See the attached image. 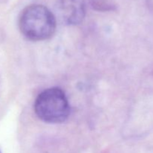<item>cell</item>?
<instances>
[{
  "instance_id": "3",
  "label": "cell",
  "mask_w": 153,
  "mask_h": 153,
  "mask_svg": "<svg viewBox=\"0 0 153 153\" xmlns=\"http://www.w3.org/2000/svg\"><path fill=\"white\" fill-rule=\"evenodd\" d=\"M85 0H56L55 11L66 25H76L83 22L86 16Z\"/></svg>"
},
{
  "instance_id": "1",
  "label": "cell",
  "mask_w": 153,
  "mask_h": 153,
  "mask_svg": "<svg viewBox=\"0 0 153 153\" xmlns=\"http://www.w3.org/2000/svg\"><path fill=\"white\" fill-rule=\"evenodd\" d=\"M56 17L43 4H31L21 13L19 28L27 39L41 41L49 39L56 30Z\"/></svg>"
},
{
  "instance_id": "4",
  "label": "cell",
  "mask_w": 153,
  "mask_h": 153,
  "mask_svg": "<svg viewBox=\"0 0 153 153\" xmlns=\"http://www.w3.org/2000/svg\"><path fill=\"white\" fill-rule=\"evenodd\" d=\"M87 6L98 11H113L117 9V6L111 0H85Z\"/></svg>"
},
{
  "instance_id": "5",
  "label": "cell",
  "mask_w": 153,
  "mask_h": 153,
  "mask_svg": "<svg viewBox=\"0 0 153 153\" xmlns=\"http://www.w3.org/2000/svg\"><path fill=\"white\" fill-rule=\"evenodd\" d=\"M145 3L148 8L153 12V0H145Z\"/></svg>"
},
{
  "instance_id": "2",
  "label": "cell",
  "mask_w": 153,
  "mask_h": 153,
  "mask_svg": "<svg viewBox=\"0 0 153 153\" xmlns=\"http://www.w3.org/2000/svg\"><path fill=\"white\" fill-rule=\"evenodd\" d=\"M39 119L48 123H61L68 118L70 106L64 91L59 88H50L37 96L34 105Z\"/></svg>"
},
{
  "instance_id": "6",
  "label": "cell",
  "mask_w": 153,
  "mask_h": 153,
  "mask_svg": "<svg viewBox=\"0 0 153 153\" xmlns=\"http://www.w3.org/2000/svg\"><path fill=\"white\" fill-rule=\"evenodd\" d=\"M0 153H1V151H0Z\"/></svg>"
}]
</instances>
